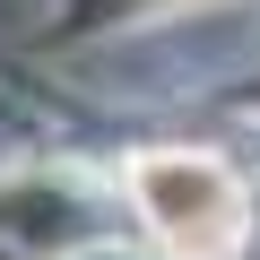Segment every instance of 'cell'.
Masks as SVG:
<instances>
[{"mask_svg":"<svg viewBox=\"0 0 260 260\" xmlns=\"http://www.w3.org/2000/svg\"><path fill=\"white\" fill-rule=\"evenodd\" d=\"M130 200L174 260H234L243 251V182L200 148H156L130 165Z\"/></svg>","mask_w":260,"mask_h":260,"instance_id":"6da1fadb","label":"cell"}]
</instances>
